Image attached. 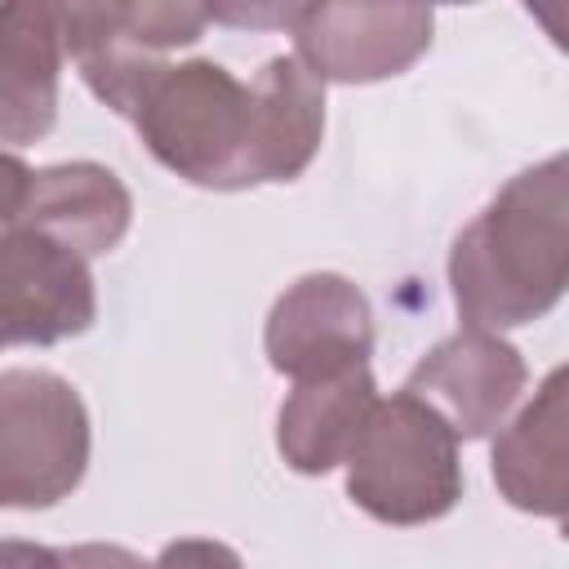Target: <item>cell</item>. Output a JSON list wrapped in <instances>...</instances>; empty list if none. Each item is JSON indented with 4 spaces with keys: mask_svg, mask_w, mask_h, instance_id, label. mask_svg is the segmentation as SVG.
<instances>
[{
    "mask_svg": "<svg viewBox=\"0 0 569 569\" xmlns=\"http://www.w3.org/2000/svg\"><path fill=\"white\" fill-rule=\"evenodd\" d=\"M80 76L93 98L124 116L147 151L182 182L209 191L253 187V98L222 62H164L160 53L120 44L84 58Z\"/></svg>",
    "mask_w": 569,
    "mask_h": 569,
    "instance_id": "cell-1",
    "label": "cell"
},
{
    "mask_svg": "<svg viewBox=\"0 0 569 569\" xmlns=\"http://www.w3.org/2000/svg\"><path fill=\"white\" fill-rule=\"evenodd\" d=\"M569 276V160L565 151L520 169L453 236L449 289L476 329H520L542 320Z\"/></svg>",
    "mask_w": 569,
    "mask_h": 569,
    "instance_id": "cell-2",
    "label": "cell"
},
{
    "mask_svg": "<svg viewBox=\"0 0 569 569\" xmlns=\"http://www.w3.org/2000/svg\"><path fill=\"white\" fill-rule=\"evenodd\" d=\"M342 467L347 498L382 525H427L449 516L462 498L458 436L409 391L373 400Z\"/></svg>",
    "mask_w": 569,
    "mask_h": 569,
    "instance_id": "cell-3",
    "label": "cell"
},
{
    "mask_svg": "<svg viewBox=\"0 0 569 569\" xmlns=\"http://www.w3.org/2000/svg\"><path fill=\"white\" fill-rule=\"evenodd\" d=\"M89 471V409L53 369L0 373V507L44 511Z\"/></svg>",
    "mask_w": 569,
    "mask_h": 569,
    "instance_id": "cell-4",
    "label": "cell"
},
{
    "mask_svg": "<svg viewBox=\"0 0 569 569\" xmlns=\"http://www.w3.org/2000/svg\"><path fill=\"white\" fill-rule=\"evenodd\" d=\"M293 31V58L333 84H373L409 71L436 36V18L413 0H311Z\"/></svg>",
    "mask_w": 569,
    "mask_h": 569,
    "instance_id": "cell-5",
    "label": "cell"
},
{
    "mask_svg": "<svg viewBox=\"0 0 569 569\" xmlns=\"http://www.w3.org/2000/svg\"><path fill=\"white\" fill-rule=\"evenodd\" d=\"M98 316L89 258L53 236L9 222L0 231V351L80 338Z\"/></svg>",
    "mask_w": 569,
    "mask_h": 569,
    "instance_id": "cell-6",
    "label": "cell"
},
{
    "mask_svg": "<svg viewBox=\"0 0 569 569\" xmlns=\"http://www.w3.org/2000/svg\"><path fill=\"white\" fill-rule=\"evenodd\" d=\"M262 347L276 373L302 382L325 378L373 356V311L369 298L338 271L298 276L267 311Z\"/></svg>",
    "mask_w": 569,
    "mask_h": 569,
    "instance_id": "cell-7",
    "label": "cell"
},
{
    "mask_svg": "<svg viewBox=\"0 0 569 569\" xmlns=\"http://www.w3.org/2000/svg\"><path fill=\"white\" fill-rule=\"evenodd\" d=\"M525 360L507 338L467 325L436 342L409 369L400 391L431 405L458 440H480L507 422L525 391Z\"/></svg>",
    "mask_w": 569,
    "mask_h": 569,
    "instance_id": "cell-8",
    "label": "cell"
},
{
    "mask_svg": "<svg viewBox=\"0 0 569 569\" xmlns=\"http://www.w3.org/2000/svg\"><path fill=\"white\" fill-rule=\"evenodd\" d=\"M13 222L53 236L80 258H98L124 240L133 222V196L107 164L67 160V164L31 169V182Z\"/></svg>",
    "mask_w": 569,
    "mask_h": 569,
    "instance_id": "cell-9",
    "label": "cell"
},
{
    "mask_svg": "<svg viewBox=\"0 0 569 569\" xmlns=\"http://www.w3.org/2000/svg\"><path fill=\"white\" fill-rule=\"evenodd\" d=\"M565 427H569L565 369H551L533 391V400L493 440V485L516 511L547 516V520L565 516L569 507Z\"/></svg>",
    "mask_w": 569,
    "mask_h": 569,
    "instance_id": "cell-10",
    "label": "cell"
},
{
    "mask_svg": "<svg viewBox=\"0 0 569 569\" xmlns=\"http://www.w3.org/2000/svg\"><path fill=\"white\" fill-rule=\"evenodd\" d=\"M62 58L44 0H0V142L27 147L58 124Z\"/></svg>",
    "mask_w": 569,
    "mask_h": 569,
    "instance_id": "cell-11",
    "label": "cell"
},
{
    "mask_svg": "<svg viewBox=\"0 0 569 569\" xmlns=\"http://www.w3.org/2000/svg\"><path fill=\"white\" fill-rule=\"evenodd\" d=\"M253 98V138L249 169L253 187L293 182L320 151L325 138V80L311 76L293 53L267 58L249 80Z\"/></svg>",
    "mask_w": 569,
    "mask_h": 569,
    "instance_id": "cell-12",
    "label": "cell"
},
{
    "mask_svg": "<svg viewBox=\"0 0 569 569\" xmlns=\"http://www.w3.org/2000/svg\"><path fill=\"white\" fill-rule=\"evenodd\" d=\"M378 400L369 365H351L325 378H302L276 413V449L298 476L333 471Z\"/></svg>",
    "mask_w": 569,
    "mask_h": 569,
    "instance_id": "cell-13",
    "label": "cell"
},
{
    "mask_svg": "<svg viewBox=\"0 0 569 569\" xmlns=\"http://www.w3.org/2000/svg\"><path fill=\"white\" fill-rule=\"evenodd\" d=\"M44 4L58 22L62 49L76 62L129 44V22L138 0H44Z\"/></svg>",
    "mask_w": 569,
    "mask_h": 569,
    "instance_id": "cell-14",
    "label": "cell"
},
{
    "mask_svg": "<svg viewBox=\"0 0 569 569\" xmlns=\"http://www.w3.org/2000/svg\"><path fill=\"white\" fill-rule=\"evenodd\" d=\"M311 0H204L209 22L236 31H284L302 18Z\"/></svg>",
    "mask_w": 569,
    "mask_h": 569,
    "instance_id": "cell-15",
    "label": "cell"
},
{
    "mask_svg": "<svg viewBox=\"0 0 569 569\" xmlns=\"http://www.w3.org/2000/svg\"><path fill=\"white\" fill-rule=\"evenodd\" d=\"M27 182H31V169L18 156L0 151V227H9L18 218L22 196H27Z\"/></svg>",
    "mask_w": 569,
    "mask_h": 569,
    "instance_id": "cell-16",
    "label": "cell"
},
{
    "mask_svg": "<svg viewBox=\"0 0 569 569\" xmlns=\"http://www.w3.org/2000/svg\"><path fill=\"white\" fill-rule=\"evenodd\" d=\"M525 9L547 27V36L556 40V44H565V22H560V9H565V0H525Z\"/></svg>",
    "mask_w": 569,
    "mask_h": 569,
    "instance_id": "cell-17",
    "label": "cell"
},
{
    "mask_svg": "<svg viewBox=\"0 0 569 569\" xmlns=\"http://www.w3.org/2000/svg\"><path fill=\"white\" fill-rule=\"evenodd\" d=\"M413 4H427L431 9V4H471V0H413Z\"/></svg>",
    "mask_w": 569,
    "mask_h": 569,
    "instance_id": "cell-18",
    "label": "cell"
}]
</instances>
